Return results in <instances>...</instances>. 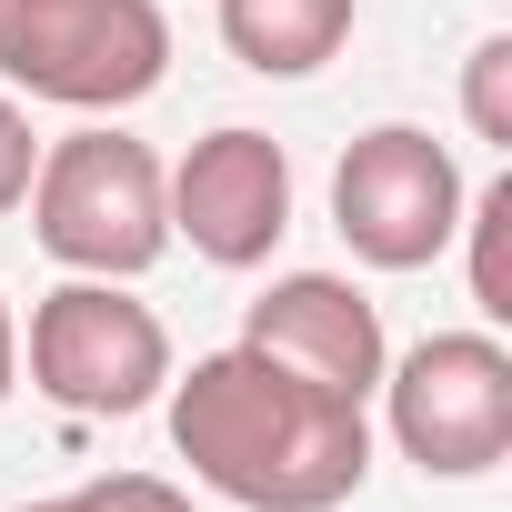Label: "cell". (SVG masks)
I'll return each mask as SVG.
<instances>
[{"label":"cell","mask_w":512,"mask_h":512,"mask_svg":"<svg viewBox=\"0 0 512 512\" xmlns=\"http://www.w3.org/2000/svg\"><path fill=\"white\" fill-rule=\"evenodd\" d=\"M171 452L241 512H342L372 472V422L362 402L231 342L171 372Z\"/></svg>","instance_id":"obj_1"},{"label":"cell","mask_w":512,"mask_h":512,"mask_svg":"<svg viewBox=\"0 0 512 512\" xmlns=\"http://www.w3.org/2000/svg\"><path fill=\"white\" fill-rule=\"evenodd\" d=\"M31 241L81 282H141L171 251V201H161L151 141H131L111 121L51 141L31 171Z\"/></svg>","instance_id":"obj_2"},{"label":"cell","mask_w":512,"mask_h":512,"mask_svg":"<svg viewBox=\"0 0 512 512\" xmlns=\"http://www.w3.org/2000/svg\"><path fill=\"white\" fill-rule=\"evenodd\" d=\"M0 81L61 111H131L171 81L161 0H0Z\"/></svg>","instance_id":"obj_3"},{"label":"cell","mask_w":512,"mask_h":512,"mask_svg":"<svg viewBox=\"0 0 512 512\" xmlns=\"http://www.w3.org/2000/svg\"><path fill=\"white\" fill-rule=\"evenodd\" d=\"M31 392L81 412V422H131L171 392V332L151 302H131L121 282H61L31 302Z\"/></svg>","instance_id":"obj_4"},{"label":"cell","mask_w":512,"mask_h":512,"mask_svg":"<svg viewBox=\"0 0 512 512\" xmlns=\"http://www.w3.org/2000/svg\"><path fill=\"white\" fill-rule=\"evenodd\" d=\"M382 412L402 462H422L432 482H482L512 452V352L492 332H432L382 362Z\"/></svg>","instance_id":"obj_5"},{"label":"cell","mask_w":512,"mask_h":512,"mask_svg":"<svg viewBox=\"0 0 512 512\" xmlns=\"http://www.w3.org/2000/svg\"><path fill=\"white\" fill-rule=\"evenodd\" d=\"M462 201H472L462 161L432 131H412V121L362 131L342 151V171H332V231L372 272H432L452 251V231H462Z\"/></svg>","instance_id":"obj_6"},{"label":"cell","mask_w":512,"mask_h":512,"mask_svg":"<svg viewBox=\"0 0 512 512\" xmlns=\"http://www.w3.org/2000/svg\"><path fill=\"white\" fill-rule=\"evenodd\" d=\"M161 201H171V231L211 272H262L272 241L292 231V151L272 131L221 121L211 141L181 151V171H161Z\"/></svg>","instance_id":"obj_7"},{"label":"cell","mask_w":512,"mask_h":512,"mask_svg":"<svg viewBox=\"0 0 512 512\" xmlns=\"http://www.w3.org/2000/svg\"><path fill=\"white\" fill-rule=\"evenodd\" d=\"M241 342L262 362H282V372H302V382H322V392H342V402H372L382 362H392L382 312L342 272H282L262 302L241 312Z\"/></svg>","instance_id":"obj_8"},{"label":"cell","mask_w":512,"mask_h":512,"mask_svg":"<svg viewBox=\"0 0 512 512\" xmlns=\"http://www.w3.org/2000/svg\"><path fill=\"white\" fill-rule=\"evenodd\" d=\"M352 11L362 0H221V41L262 81H312L352 41Z\"/></svg>","instance_id":"obj_9"},{"label":"cell","mask_w":512,"mask_h":512,"mask_svg":"<svg viewBox=\"0 0 512 512\" xmlns=\"http://www.w3.org/2000/svg\"><path fill=\"white\" fill-rule=\"evenodd\" d=\"M502 231H512V171H502V181H482V191L462 201V231H452V241H472V312H482V322H512Z\"/></svg>","instance_id":"obj_10"},{"label":"cell","mask_w":512,"mask_h":512,"mask_svg":"<svg viewBox=\"0 0 512 512\" xmlns=\"http://www.w3.org/2000/svg\"><path fill=\"white\" fill-rule=\"evenodd\" d=\"M462 121H472V141L512 151V41H502V31L462 61Z\"/></svg>","instance_id":"obj_11"},{"label":"cell","mask_w":512,"mask_h":512,"mask_svg":"<svg viewBox=\"0 0 512 512\" xmlns=\"http://www.w3.org/2000/svg\"><path fill=\"white\" fill-rule=\"evenodd\" d=\"M81 512H191V492L161 472H101V482H81Z\"/></svg>","instance_id":"obj_12"},{"label":"cell","mask_w":512,"mask_h":512,"mask_svg":"<svg viewBox=\"0 0 512 512\" xmlns=\"http://www.w3.org/2000/svg\"><path fill=\"white\" fill-rule=\"evenodd\" d=\"M31 171H41V141H31V111L0 91V221L31 201Z\"/></svg>","instance_id":"obj_13"},{"label":"cell","mask_w":512,"mask_h":512,"mask_svg":"<svg viewBox=\"0 0 512 512\" xmlns=\"http://www.w3.org/2000/svg\"><path fill=\"white\" fill-rule=\"evenodd\" d=\"M21 392V322H11V302H0V402Z\"/></svg>","instance_id":"obj_14"},{"label":"cell","mask_w":512,"mask_h":512,"mask_svg":"<svg viewBox=\"0 0 512 512\" xmlns=\"http://www.w3.org/2000/svg\"><path fill=\"white\" fill-rule=\"evenodd\" d=\"M21 512H81V492H61V502H21Z\"/></svg>","instance_id":"obj_15"}]
</instances>
